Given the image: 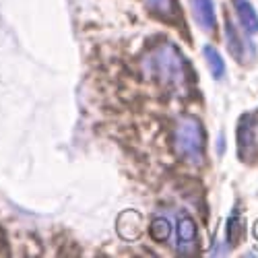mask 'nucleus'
<instances>
[{"label":"nucleus","mask_w":258,"mask_h":258,"mask_svg":"<svg viewBox=\"0 0 258 258\" xmlns=\"http://www.w3.org/2000/svg\"><path fill=\"white\" fill-rule=\"evenodd\" d=\"M254 235H256V238H258V223H256V229H254Z\"/></svg>","instance_id":"12"},{"label":"nucleus","mask_w":258,"mask_h":258,"mask_svg":"<svg viewBox=\"0 0 258 258\" xmlns=\"http://www.w3.org/2000/svg\"><path fill=\"white\" fill-rule=\"evenodd\" d=\"M190 7H192V13H195L197 23L205 31L217 29V15H215L213 0H190Z\"/></svg>","instance_id":"4"},{"label":"nucleus","mask_w":258,"mask_h":258,"mask_svg":"<svg viewBox=\"0 0 258 258\" xmlns=\"http://www.w3.org/2000/svg\"><path fill=\"white\" fill-rule=\"evenodd\" d=\"M143 73L159 83L163 89L186 93L188 91V67L180 50L171 44L157 46L143 58Z\"/></svg>","instance_id":"1"},{"label":"nucleus","mask_w":258,"mask_h":258,"mask_svg":"<svg viewBox=\"0 0 258 258\" xmlns=\"http://www.w3.org/2000/svg\"><path fill=\"white\" fill-rule=\"evenodd\" d=\"M203 52H205V58H207V62H209V69H211L213 77H215V79H221V77L225 75V62H223L221 54L215 50L213 46H205Z\"/></svg>","instance_id":"8"},{"label":"nucleus","mask_w":258,"mask_h":258,"mask_svg":"<svg viewBox=\"0 0 258 258\" xmlns=\"http://www.w3.org/2000/svg\"><path fill=\"white\" fill-rule=\"evenodd\" d=\"M225 37H227V46H229V52L233 54V58L235 60H240V62H244L246 60V52H250V54H254V48H252V44L250 41H246L244 37H242V33L235 29V25L231 23V21L227 19L225 21Z\"/></svg>","instance_id":"5"},{"label":"nucleus","mask_w":258,"mask_h":258,"mask_svg":"<svg viewBox=\"0 0 258 258\" xmlns=\"http://www.w3.org/2000/svg\"><path fill=\"white\" fill-rule=\"evenodd\" d=\"M176 151L188 163H201L205 157V131L195 116H184L176 124L174 133Z\"/></svg>","instance_id":"2"},{"label":"nucleus","mask_w":258,"mask_h":258,"mask_svg":"<svg viewBox=\"0 0 258 258\" xmlns=\"http://www.w3.org/2000/svg\"><path fill=\"white\" fill-rule=\"evenodd\" d=\"M149 7L161 17H174V0H149Z\"/></svg>","instance_id":"11"},{"label":"nucleus","mask_w":258,"mask_h":258,"mask_svg":"<svg viewBox=\"0 0 258 258\" xmlns=\"http://www.w3.org/2000/svg\"><path fill=\"white\" fill-rule=\"evenodd\" d=\"M233 7H235V13H238V19L244 25V29L248 33H256L258 31V13L254 11V7L248 0H233Z\"/></svg>","instance_id":"7"},{"label":"nucleus","mask_w":258,"mask_h":258,"mask_svg":"<svg viewBox=\"0 0 258 258\" xmlns=\"http://www.w3.org/2000/svg\"><path fill=\"white\" fill-rule=\"evenodd\" d=\"M244 235V227H242V221L238 215H231L229 221H227V242L229 244H235L240 238Z\"/></svg>","instance_id":"10"},{"label":"nucleus","mask_w":258,"mask_h":258,"mask_svg":"<svg viewBox=\"0 0 258 258\" xmlns=\"http://www.w3.org/2000/svg\"><path fill=\"white\" fill-rule=\"evenodd\" d=\"M197 244V225L190 217H180L178 221V250L190 254Z\"/></svg>","instance_id":"6"},{"label":"nucleus","mask_w":258,"mask_h":258,"mask_svg":"<svg viewBox=\"0 0 258 258\" xmlns=\"http://www.w3.org/2000/svg\"><path fill=\"white\" fill-rule=\"evenodd\" d=\"M238 155L246 163H254L258 157V145L254 135V116L246 114L238 126Z\"/></svg>","instance_id":"3"},{"label":"nucleus","mask_w":258,"mask_h":258,"mask_svg":"<svg viewBox=\"0 0 258 258\" xmlns=\"http://www.w3.org/2000/svg\"><path fill=\"white\" fill-rule=\"evenodd\" d=\"M169 233H171V225H169V221L165 217L153 219V223H151V235H153V240L163 242V240L169 238Z\"/></svg>","instance_id":"9"}]
</instances>
